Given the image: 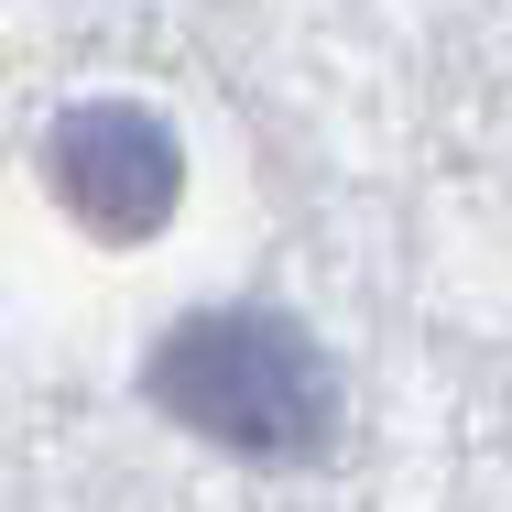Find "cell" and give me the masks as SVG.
<instances>
[{"label": "cell", "mask_w": 512, "mask_h": 512, "mask_svg": "<svg viewBox=\"0 0 512 512\" xmlns=\"http://www.w3.org/2000/svg\"><path fill=\"white\" fill-rule=\"evenodd\" d=\"M153 382L175 393L186 425L229 436V447H306L327 414V360L284 316H197L153 360Z\"/></svg>", "instance_id": "6da1fadb"}]
</instances>
